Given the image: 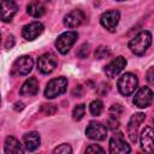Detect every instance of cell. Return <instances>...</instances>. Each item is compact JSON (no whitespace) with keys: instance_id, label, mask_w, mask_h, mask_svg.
<instances>
[{"instance_id":"16","label":"cell","mask_w":154,"mask_h":154,"mask_svg":"<svg viewBox=\"0 0 154 154\" xmlns=\"http://www.w3.org/2000/svg\"><path fill=\"white\" fill-rule=\"evenodd\" d=\"M40 142H41L40 135L36 131L26 132L23 136V147L25 148V150H29V152L36 150L40 146Z\"/></svg>"},{"instance_id":"22","label":"cell","mask_w":154,"mask_h":154,"mask_svg":"<svg viewBox=\"0 0 154 154\" xmlns=\"http://www.w3.org/2000/svg\"><path fill=\"white\" fill-rule=\"evenodd\" d=\"M84 113H85V106L83 103H79V105H77L73 108V111H72V118L78 122V120H81L83 118Z\"/></svg>"},{"instance_id":"5","label":"cell","mask_w":154,"mask_h":154,"mask_svg":"<svg viewBox=\"0 0 154 154\" xmlns=\"http://www.w3.org/2000/svg\"><path fill=\"white\" fill-rule=\"evenodd\" d=\"M34 66V61L29 55H22L12 65L11 75L12 76H25L28 75Z\"/></svg>"},{"instance_id":"9","label":"cell","mask_w":154,"mask_h":154,"mask_svg":"<svg viewBox=\"0 0 154 154\" xmlns=\"http://www.w3.org/2000/svg\"><path fill=\"white\" fill-rule=\"evenodd\" d=\"M144 119H146V114L144 113H135V114L131 116V118H130V120L128 123L126 130H128L129 138H130V141L132 143H136L140 125L144 122Z\"/></svg>"},{"instance_id":"26","label":"cell","mask_w":154,"mask_h":154,"mask_svg":"<svg viewBox=\"0 0 154 154\" xmlns=\"http://www.w3.org/2000/svg\"><path fill=\"white\" fill-rule=\"evenodd\" d=\"M107 128L111 129V130H116L119 128V120L117 117H113V116H109L108 119H107Z\"/></svg>"},{"instance_id":"33","label":"cell","mask_w":154,"mask_h":154,"mask_svg":"<svg viewBox=\"0 0 154 154\" xmlns=\"http://www.w3.org/2000/svg\"><path fill=\"white\" fill-rule=\"evenodd\" d=\"M24 108V103L23 102H16L14 103V109L16 111H22Z\"/></svg>"},{"instance_id":"7","label":"cell","mask_w":154,"mask_h":154,"mask_svg":"<svg viewBox=\"0 0 154 154\" xmlns=\"http://www.w3.org/2000/svg\"><path fill=\"white\" fill-rule=\"evenodd\" d=\"M130 146L125 142L122 132H117L109 140V153L112 154H125L130 153Z\"/></svg>"},{"instance_id":"8","label":"cell","mask_w":154,"mask_h":154,"mask_svg":"<svg viewBox=\"0 0 154 154\" xmlns=\"http://www.w3.org/2000/svg\"><path fill=\"white\" fill-rule=\"evenodd\" d=\"M153 91L149 87H141L134 96V105L138 108H146L152 105Z\"/></svg>"},{"instance_id":"25","label":"cell","mask_w":154,"mask_h":154,"mask_svg":"<svg viewBox=\"0 0 154 154\" xmlns=\"http://www.w3.org/2000/svg\"><path fill=\"white\" fill-rule=\"evenodd\" d=\"M53 153H61V154H70L72 153V148L70 144H66V143H63L60 146H58L57 148H54Z\"/></svg>"},{"instance_id":"27","label":"cell","mask_w":154,"mask_h":154,"mask_svg":"<svg viewBox=\"0 0 154 154\" xmlns=\"http://www.w3.org/2000/svg\"><path fill=\"white\" fill-rule=\"evenodd\" d=\"M88 54H89V45H88V43H83V45L79 47V49L77 51V57L84 59V58L88 57Z\"/></svg>"},{"instance_id":"3","label":"cell","mask_w":154,"mask_h":154,"mask_svg":"<svg viewBox=\"0 0 154 154\" xmlns=\"http://www.w3.org/2000/svg\"><path fill=\"white\" fill-rule=\"evenodd\" d=\"M67 89V79L65 77L53 78L47 83L45 89V96L47 99H54L61 94H64Z\"/></svg>"},{"instance_id":"20","label":"cell","mask_w":154,"mask_h":154,"mask_svg":"<svg viewBox=\"0 0 154 154\" xmlns=\"http://www.w3.org/2000/svg\"><path fill=\"white\" fill-rule=\"evenodd\" d=\"M4 149H5V153H23L24 152L23 144L12 136L6 137Z\"/></svg>"},{"instance_id":"15","label":"cell","mask_w":154,"mask_h":154,"mask_svg":"<svg viewBox=\"0 0 154 154\" xmlns=\"http://www.w3.org/2000/svg\"><path fill=\"white\" fill-rule=\"evenodd\" d=\"M85 19L84 13L81 10H72L64 17V25L67 28H77Z\"/></svg>"},{"instance_id":"32","label":"cell","mask_w":154,"mask_h":154,"mask_svg":"<svg viewBox=\"0 0 154 154\" xmlns=\"http://www.w3.org/2000/svg\"><path fill=\"white\" fill-rule=\"evenodd\" d=\"M82 90H83V89H82V85H77V87L72 90V95L76 96V97H79V96L82 95Z\"/></svg>"},{"instance_id":"28","label":"cell","mask_w":154,"mask_h":154,"mask_svg":"<svg viewBox=\"0 0 154 154\" xmlns=\"http://www.w3.org/2000/svg\"><path fill=\"white\" fill-rule=\"evenodd\" d=\"M55 111H57V108L54 107V105H49V103L47 105V103H45L41 107V112L43 114H46V116H52V114L55 113Z\"/></svg>"},{"instance_id":"17","label":"cell","mask_w":154,"mask_h":154,"mask_svg":"<svg viewBox=\"0 0 154 154\" xmlns=\"http://www.w3.org/2000/svg\"><path fill=\"white\" fill-rule=\"evenodd\" d=\"M153 135L154 132L152 126H146L141 132V148L146 153L153 152Z\"/></svg>"},{"instance_id":"13","label":"cell","mask_w":154,"mask_h":154,"mask_svg":"<svg viewBox=\"0 0 154 154\" xmlns=\"http://www.w3.org/2000/svg\"><path fill=\"white\" fill-rule=\"evenodd\" d=\"M43 24L40 23V22H31L26 25L23 26V30H22V36L28 40V41H32L35 40L36 37H38L42 32H43Z\"/></svg>"},{"instance_id":"2","label":"cell","mask_w":154,"mask_h":154,"mask_svg":"<svg viewBox=\"0 0 154 154\" xmlns=\"http://www.w3.org/2000/svg\"><path fill=\"white\" fill-rule=\"evenodd\" d=\"M137 85H138V79L131 72H126L122 75L120 78L118 79V90L124 96L131 95L136 90Z\"/></svg>"},{"instance_id":"34","label":"cell","mask_w":154,"mask_h":154,"mask_svg":"<svg viewBox=\"0 0 154 154\" xmlns=\"http://www.w3.org/2000/svg\"><path fill=\"white\" fill-rule=\"evenodd\" d=\"M117 1H125V0H117Z\"/></svg>"},{"instance_id":"6","label":"cell","mask_w":154,"mask_h":154,"mask_svg":"<svg viewBox=\"0 0 154 154\" xmlns=\"http://www.w3.org/2000/svg\"><path fill=\"white\" fill-rule=\"evenodd\" d=\"M57 64L58 58L53 53H45L37 59V70L43 75H48L55 69Z\"/></svg>"},{"instance_id":"23","label":"cell","mask_w":154,"mask_h":154,"mask_svg":"<svg viewBox=\"0 0 154 154\" xmlns=\"http://www.w3.org/2000/svg\"><path fill=\"white\" fill-rule=\"evenodd\" d=\"M109 54H111V51H109V48L106 47V46H100V47H97L96 51H95V58H96V59H103V58L108 57Z\"/></svg>"},{"instance_id":"21","label":"cell","mask_w":154,"mask_h":154,"mask_svg":"<svg viewBox=\"0 0 154 154\" xmlns=\"http://www.w3.org/2000/svg\"><path fill=\"white\" fill-rule=\"evenodd\" d=\"M89 111L93 116H100L103 111V103L100 100H94L89 105Z\"/></svg>"},{"instance_id":"31","label":"cell","mask_w":154,"mask_h":154,"mask_svg":"<svg viewBox=\"0 0 154 154\" xmlns=\"http://www.w3.org/2000/svg\"><path fill=\"white\" fill-rule=\"evenodd\" d=\"M153 73H154V69H153V67H150V69L148 70V72H147V81H148V83H149V84H153V83H154Z\"/></svg>"},{"instance_id":"29","label":"cell","mask_w":154,"mask_h":154,"mask_svg":"<svg viewBox=\"0 0 154 154\" xmlns=\"http://www.w3.org/2000/svg\"><path fill=\"white\" fill-rule=\"evenodd\" d=\"M96 152H100V153H103V148H101L100 146L97 144H90L89 147H87L85 149V153H96Z\"/></svg>"},{"instance_id":"12","label":"cell","mask_w":154,"mask_h":154,"mask_svg":"<svg viewBox=\"0 0 154 154\" xmlns=\"http://www.w3.org/2000/svg\"><path fill=\"white\" fill-rule=\"evenodd\" d=\"M18 11V6L13 0H1L0 2V19L2 22H11Z\"/></svg>"},{"instance_id":"18","label":"cell","mask_w":154,"mask_h":154,"mask_svg":"<svg viewBox=\"0 0 154 154\" xmlns=\"http://www.w3.org/2000/svg\"><path fill=\"white\" fill-rule=\"evenodd\" d=\"M26 12L28 14H30L31 17L35 18H40L46 13V6L43 5L42 1L40 0H32L26 6Z\"/></svg>"},{"instance_id":"30","label":"cell","mask_w":154,"mask_h":154,"mask_svg":"<svg viewBox=\"0 0 154 154\" xmlns=\"http://www.w3.org/2000/svg\"><path fill=\"white\" fill-rule=\"evenodd\" d=\"M13 45H14V37L11 35V36H8V37H7L6 43H5V47H6L7 49H10V48H12V47H13Z\"/></svg>"},{"instance_id":"4","label":"cell","mask_w":154,"mask_h":154,"mask_svg":"<svg viewBox=\"0 0 154 154\" xmlns=\"http://www.w3.org/2000/svg\"><path fill=\"white\" fill-rule=\"evenodd\" d=\"M77 37H78V34L76 31H65L61 35H59L55 41V47L58 52L61 54H66L71 49V47L75 45Z\"/></svg>"},{"instance_id":"19","label":"cell","mask_w":154,"mask_h":154,"mask_svg":"<svg viewBox=\"0 0 154 154\" xmlns=\"http://www.w3.org/2000/svg\"><path fill=\"white\" fill-rule=\"evenodd\" d=\"M38 91V82L35 77H30L29 79H26L23 85L20 87L19 94L20 95H36Z\"/></svg>"},{"instance_id":"1","label":"cell","mask_w":154,"mask_h":154,"mask_svg":"<svg viewBox=\"0 0 154 154\" xmlns=\"http://www.w3.org/2000/svg\"><path fill=\"white\" fill-rule=\"evenodd\" d=\"M150 45H152V34L148 30H144L138 32L134 38L130 40L129 48L134 54L142 55L146 53V51L149 48Z\"/></svg>"},{"instance_id":"11","label":"cell","mask_w":154,"mask_h":154,"mask_svg":"<svg viewBox=\"0 0 154 154\" xmlns=\"http://www.w3.org/2000/svg\"><path fill=\"white\" fill-rule=\"evenodd\" d=\"M119 18H120V14L117 10H109L101 14L100 23L108 31H114V29L117 28V25L119 23Z\"/></svg>"},{"instance_id":"14","label":"cell","mask_w":154,"mask_h":154,"mask_svg":"<svg viewBox=\"0 0 154 154\" xmlns=\"http://www.w3.org/2000/svg\"><path fill=\"white\" fill-rule=\"evenodd\" d=\"M126 66V59L122 55L117 57L116 59H113L109 64L106 65L105 67V73L107 75V77L109 78H113L116 76H118L123 70L124 67Z\"/></svg>"},{"instance_id":"24","label":"cell","mask_w":154,"mask_h":154,"mask_svg":"<svg viewBox=\"0 0 154 154\" xmlns=\"http://www.w3.org/2000/svg\"><path fill=\"white\" fill-rule=\"evenodd\" d=\"M123 111H124V108H123V106L120 103H114L109 108V116H113V117L119 118L120 114L123 113Z\"/></svg>"},{"instance_id":"10","label":"cell","mask_w":154,"mask_h":154,"mask_svg":"<svg viewBox=\"0 0 154 154\" xmlns=\"http://www.w3.org/2000/svg\"><path fill=\"white\" fill-rule=\"evenodd\" d=\"M85 135L88 138L94 140V141H102L107 136V128L102 125L99 122H90L89 125L85 129Z\"/></svg>"}]
</instances>
